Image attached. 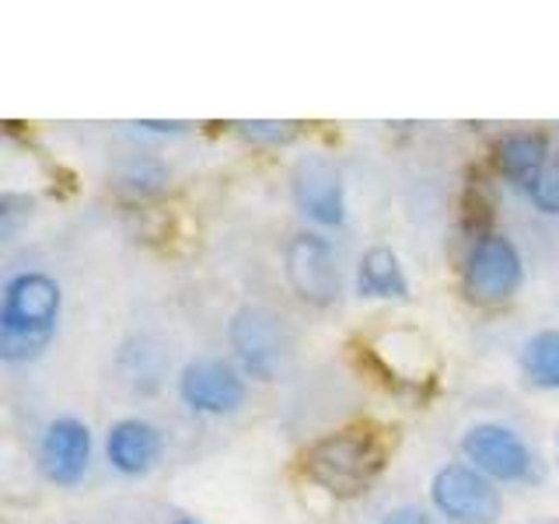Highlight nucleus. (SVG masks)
<instances>
[{"instance_id":"f257e3e1","label":"nucleus","mask_w":559,"mask_h":524,"mask_svg":"<svg viewBox=\"0 0 559 524\" xmlns=\"http://www.w3.org/2000/svg\"><path fill=\"white\" fill-rule=\"evenodd\" d=\"M63 311L60 284L43 270H25L8 276L0 297V360L25 364L35 360L57 336Z\"/></svg>"},{"instance_id":"f03ea898","label":"nucleus","mask_w":559,"mask_h":524,"mask_svg":"<svg viewBox=\"0 0 559 524\" xmlns=\"http://www.w3.org/2000/svg\"><path fill=\"white\" fill-rule=\"evenodd\" d=\"M381 468V448L374 437L357 430H340L319 437L305 451V472L314 486H322L332 497H357L374 483Z\"/></svg>"},{"instance_id":"7ed1b4c3","label":"nucleus","mask_w":559,"mask_h":524,"mask_svg":"<svg viewBox=\"0 0 559 524\" xmlns=\"http://www.w3.org/2000/svg\"><path fill=\"white\" fill-rule=\"evenodd\" d=\"M524 279L518 245L507 235H479L462 262V290L472 305L493 308L511 301Z\"/></svg>"},{"instance_id":"20e7f679","label":"nucleus","mask_w":559,"mask_h":524,"mask_svg":"<svg viewBox=\"0 0 559 524\" xmlns=\"http://www.w3.org/2000/svg\"><path fill=\"white\" fill-rule=\"evenodd\" d=\"M430 503L451 524H497L503 511L497 483L483 476L479 468H472L468 462L437 468L430 483Z\"/></svg>"},{"instance_id":"39448f33","label":"nucleus","mask_w":559,"mask_h":524,"mask_svg":"<svg viewBox=\"0 0 559 524\" xmlns=\"http://www.w3.org/2000/svg\"><path fill=\"white\" fill-rule=\"evenodd\" d=\"M284 273L301 301L314 308H329L340 301V294H343L340 255L332 249L329 238L311 235V231L294 235L284 249Z\"/></svg>"},{"instance_id":"423d86ee","label":"nucleus","mask_w":559,"mask_h":524,"mask_svg":"<svg viewBox=\"0 0 559 524\" xmlns=\"http://www.w3.org/2000/svg\"><path fill=\"white\" fill-rule=\"evenodd\" d=\"M227 340H231V349L241 364V374L255 381H273L290 349L284 325L266 308H241L231 319Z\"/></svg>"},{"instance_id":"0eeeda50","label":"nucleus","mask_w":559,"mask_h":524,"mask_svg":"<svg viewBox=\"0 0 559 524\" xmlns=\"http://www.w3.org/2000/svg\"><path fill=\"white\" fill-rule=\"evenodd\" d=\"M462 454L472 468L493 483H528L535 476V454L524 437L503 424H476L462 437Z\"/></svg>"},{"instance_id":"6e6552de","label":"nucleus","mask_w":559,"mask_h":524,"mask_svg":"<svg viewBox=\"0 0 559 524\" xmlns=\"http://www.w3.org/2000/svg\"><path fill=\"white\" fill-rule=\"evenodd\" d=\"M245 374L221 357H197L182 367L179 395L200 416H231L245 406Z\"/></svg>"},{"instance_id":"1a4fd4ad","label":"nucleus","mask_w":559,"mask_h":524,"mask_svg":"<svg viewBox=\"0 0 559 524\" xmlns=\"http://www.w3.org/2000/svg\"><path fill=\"white\" fill-rule=\"evenodd\" d=\"M92 465V430L78 416H60L43 430L39 468L52 486H78Z\"/></svg>"},{"instance_id":"9d476101","label":"nucleus","mask_w":559,"mask_h":524,"mask_svg":"<svg viewBox=\"0 0 559 524\" xmlns=\"http://www.w3.org/2000/svg\"><path fill=\"white\" fill-rule=\"evenodd\" d=\"M294 203L322 227H340L346 221V192L340 171L325 157H301L294 168Z\"/></svg>"},{"instance_id":"9b49d317","label":"nucleus","mask_w":559,"mask_h":524,"mask_svg":"<svg viewBox=\"0 0 559 524\" xmlns=\"http://www.w3.org/2000/svg\"><path fill=\"white\" fill-rule=\"evenodd\" d=\"M165 437L147 419H116L105 437V458L119 472V476H147V472L162 462Z\"/></svg>"},{"instance_id":"f8f14e48","label":"nucleus","mask_w":559,"mask_h":524,"mask_svg":"<svg viewBox=\"0 0 559 524\" xmlns=\"http://www.w3.org/2000/svg\"><path fill=\"white\" fill-rule=\"evenodd\" d=\"M357 294L367 301H409V279L392 249L374 245L357 262Z\"/></svg>"},{"instance_id":"ddd939ff","label":"nucleus","mask_w":559,"mask_h":524,"mask_svg":"<svg viewBox=\"0 0 559 524\" xmlns=\"http://www.w3.org/2000/svg\"><path fill=\"white\" fill-rule=\"evenodd\" d=\"M549 144L546 136L538 133H507L497 144V168L511 186H518L521 192L528 189L538 171L549 165Z\"/></svg>"},{"instance_id":"4468645a","label":"nucleus","mask_w":559,"mask_h":524,"mask_svg":"<svg viewBox=\"0 0 559 524\" xmlns=\"http://www.w3.org/2000/svg\"><path fill=\"white\" fill-rule=\"evenodd\" d=\"M521 371L535 389L559 392V329H542L524 343Z\"/></svg>"},{"instance_id":"2eb2a0df","label":"nucleus","mask_w":559,"mask_h":524,"mask_svg":"<svg viewBox=\"0 0 559 524\" xmlns=\"http://www.w3.org/2000/svg\"><path fill=\"white\" fill-rule=\"evenodd\" d=\"M524 196L532 200L535 210L556 217L559 214V157H549V165L538 171V179L524 189Z\"/></svg>"},{"instance_id":"dca6fc26","label":"nucleus","mask_w":559,"mask_h":524,"mask_svg":"<svg viewBox=\"0 0 559 524\" xmlns=\"http://www.w3.org/2000/svg\"><path fill=\"white\" fill-rule=\"evenodd\" d=\"M238 133L249 136L252 144H287L297 133L294 122H276V119H255V122H238Z\"/></svg>"},{"instance_id":"f3484780","label":"nucleus","mask_w":559,"mask_h":524,"mask_svg":"<svg viewBox=\"0 0 559 524\" xmlns=\"http://www.w3.org/2000/svg\"><path fill=\"white\" fill-rule=\"evenodd\" d=\"M14 206H17V196H14V192H8V196L0 200V235H4V241L14 235L17 217H28V214H22V210H14ZM22 206H25V210H32V200H28V196H22Z\"/></svg>"},{"instance_id":"a211bd4d","label":"nucleus","mask_w":559,"mask_h":524,"mask_svg":"<svg viewBox=\"0 0 559 524\" xmlns=\"http://www.w3.org/2000/svg\"><path fill=\"white\" fill-rule=\"evenodd\" d=\"M381 524H433V517L424 514V511H416V507H399V511L384 514Z\"/></svg>"},{"instance_id":"6ab92c4d","label":"nucleus","mask_w":559,"mask_h":524,"mask_svg":"<svg viewBox=\"0 0 559 524\" xmlns=\"http://www.w3.org/2000/svg\"><path fill=\"white\" fill-rule=\"evenodd\" d=\"M136 127L154 130V133H182L186 122H151V119H144V122H136Z\"/></svg>"},{"instance_id":"aec40b11","label":"nucleus","mask_w":559,"mask_h":524,"mask_svg":"<svg viewBox=\"0 0 559 524\" xmlns=\"http://www.w3.org/2000/svg\"><path fill=\"white\" fill-rule=\"evenodd\" d=\"M175 524H197V521H189V517H182V521H175Z\"/></svg>"}]
</instances>
